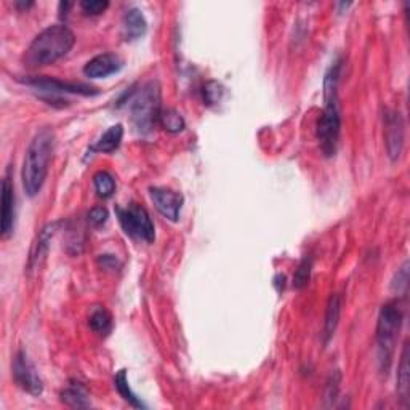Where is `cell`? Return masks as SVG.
Returning a JSON list of instances; mask_svg holds the SVG:
<instances>
[{
	"mask_svg": "<svg viewBox=\"0 0 410 410\" xmlns=\"http://www.w3.org/2000/svg\"><path fill=\"white\" fill-rule=\"evenodd\" d=\"M53 151H55V133L52 128H42L32 138L23 161V189L29 197L37 196L41 192L43 183L47 180Z\"/></svg>",
	"mask_w": 410,
	"mask_h": 410,
	"instance_id": "obj_1",
	"label": "cell"
},
{
	"mask_svg": "<svg viewBox=\"0 0 410 410\" xmlns=\"http://www.w3.org/2000/svg\"><path fill=\"white\" fill-rule=\"evenodd\" d=\"M340 61H335L324 77V111L318 123V138L324 156L332 157L337 152L340 130H342V117L338 107V77Z\"/></svg>",
	"mask_w": 410,
	"mask_h": 410,
	"instance_id": "obj_2",
	"label": "cell"
},
{
	"mask_svg": "<svg viewBox=\"0 0 410 410\" xmlns=\"http://www.w3.org/2000/svg\"><path fill=\"white\" fill-rule=\"evenodd\" d=\"M76 37L64 24H53L39 34L24 53L23 61L29 68H42L66 57L74 47Z\"/></svg>",
	"mask_w": 410,
	"mask_h": 410,
	"instance_id": "obj_3",
	"label": "cell"
},
{
	"mask_svg": "<svg viewBox=\"0 0 410 410\" xmlns=\"http://www.w3.org/2000/svg\"><path fill=\"white\" fill-rule=\"evenodd\" d=\"M402 308L398 301H388L382 306L377 322V345L378 359L382 372L388 373L393 362L394 348L402 327Z\"/></svg>",
	"mask_w": 410,
	"mask_h": 410,
	"instance_id": "obj_4",
	"label": "cell"
},
{
	"mask_svg": "<svg viewBox=\"0 0 410 410\" xmlns=\"http://www.w3.org/2000/svg\"><path fill=\"white\" fill-rule=\"evenodd\" d=\"M161 88L157 82H150L135 93L130 101L132 123L141 135H147L161 117Z\"/></svg>",
	"mask_w": 410,
	"mask_h": 410,
	"instance_id": "obj_5",
	"label": "cell"
},
{
	"mask_svg": "<svg viewBox=\"0 0 410 410\" xmlns=\"http://www.w3.org/2000/svg\"><path fill=\"white\" fill-rule=\"evenodd\" d=\"M119 223L127 236L141 239L145 242H152L156 239V229L150 214L145 207L138 204H130L127 207H117L116 209Z\"/></svg>",
	"mask_w": 410,
	"mask_h": 410,
	"instance_id": "obj_6",
	"label": "cell"
},
{
	"mask_svg": "<svg viewBox=\"0 0 410 410\" xmlns=\"http://www.w3.org/2000/svg\"><path fill=\"white\" fill-rule=\"evenodd\" d=\"M12 373L14 382L23 391H26L32 396H41L43 393V382L39 375L36 365L29 359L28 353L24 349H19L13 359Z\"/></svg>",
	"mask_w": 410,
	"mask_h": 410,
	"instance_id": "obj_7",
	"label": "cell"
},
{
	"mask_svg": "<svg viewBox=\"0 0 410 410\" xmlns=\"http://www.w3.org/2000/svg\"><path fill=\"white\" fill-rule=\"evenodd\" d=\"M385 125V143L391 161H398L402 154L404 140H406V128H404V117L399 111L387 110L383 116Z\"/></svg>",
	"mask_w": 410,
	"mask_h": 410,
	"instance_id": "obj_8",
	"label": "cell"
},
{
	"mask_svg": "<svg viewBox=\"0 0 410 410\" xmlns=\"http://www.w3.org/2000/svg\"><path fill=\"white\" fill-rule=\"evenodd\" d=\"M23 82L28 83V85L41 88V90L47 93H55V95H58V93H74V95L92 96L100 93L95 87L85 85V83L63 82L52 77H29V79H24Z\"/></svg>",
	"mask_w": 410,
	"mask_h": 410,
	"instance_id": "obj_9",
	"label": "cell"
},
{
	"mask_svg": "<svg viewBox=\"0 0 410 410\" xmlns=\"http://www.w3.org/2000/svg\"><path fill=\"white\" fill-rule=\"evenodd\" d=\"M14 220H17V196L12 178L7 174L2 181V209H0V229L3 239L13 234Z\"/></svg>",
	"mask_w": 410,
	"mask_h": 410,
	"instance_id": "obj_10",
	"label": "cell"
},
{
	"mask_svg": "<svg viewBox=\"0 0 410 410\" xmlns=\"http://www.w3.org/2000/svg\"><path fill=\"white\" fill-rule=\"evenodd\" d=\"M150 197L161 215L170 221H178L183 205V196L180 192L167 189V187H150Z\"/></svg>",
	"mask_w": 410,
	"mask_h": 410,
	"instance_id": "obj_11",
	"label": "cell"
},
{
	"mask_svg": "<svg viewBox=\"0 0 410 410\" xmlns=\"http://www.w3.org/2000/svg\"><path fill=\"white\" fill-rule=\"evenodd\" d=\"M123 68V59L116 53H103L92 58L83 68V74L90 79H105L117 74Z\"/></svg>",
	"mask_w": 410,
	"mask_h": 410,
	"instance_id": "obj_12",
	"label": "cell"
},
{
	"mask_svg": "<svg viewBox=\"0 0 410 410\" xmlns=\"http://www.w3.org/2000/svg\"><path fill=\"white\" fill-rule=\"evenodd\" d=\"M59 223H52L47 225L41 233L37 236V240L34 242L31 255H29V261H28V271H36L42 266L43 261L47 258L48 249H50V242L53 239V236L57 234Z\"/></svg>",
	"mask_w": 410,
	"mask_h": 410,
	"instance_id": "obj_13",
	"label": "cell"
},
{
	"mask_svg": "<svg viewBox=\"0 0 410 410\" xmlns=\"http://www.w3.org/2000/svg\"><path fill=\"white\" fill-rule=\"evenodd\" d=\"M146 31H147V23L141 10L138 8L127 10L122 18V32H123V37H125V41L128 42L138 41V39L145 36Z\"/></svg>",
	"mask_w": 410,
	"mask_h": 410,
	"instance_id": "obj_14",
	"label": "cell"
},
{
	"mask_svg": "<svg viewBox=\"0 0 410 410\" xmlns=\"http://www.w3.org/2000/svg\"><path fill=\"white\" fill-rule=\"evenodd\" d=\"M340 314H342V296L334 294L329 298L327 311H325V322H324V342L329 343V340L335 335V330L338 327Z\"/></svg>",
	"mask_w": 410,
	"mask_h": 410,
	"instance_id": "obj_15",
	"label": "cell"
},
{
	"mask_svg": "<svg viewBox=\"0 0 410 410\" xmlns=\"http://www.w3.org/2000/svg\"><path fill=\"white\" fill-rule=\"evenodd\" d=\"M122 138H123V127L121 125V123H117V125L110 127L105 133H103V135L100 136V140L96 141V145L93 146L92 150L110 154V152H114L117 147L121 146Z\"/></svg>",
	"mask_w": 410,
	"mask_h": 410,
	"instance_id": "obj_16",
	"label": "cell"
},
{
	"mask_svg": "<svg viewBox=\"0 0 410 410\" xmlns=\"http://www.w3.org/2000/svg\"><path fill=\"white\" fill-rule=\"evenodd\" d=\"M61 401L66 404L68 407L72 409L90 407V398H88L85 388H83L81 383H72L69 385L66 389H63Z\"/></svg>",
	"mask_w": 410,
	"mask_h": 410,
	"instance_id": "obj_17",
	"label": "cell"
},
{
	"mask_svg": "<svg viewBox=\"0 0 410 410\" xmlns=\"http://www.w3.org/2000/svg\"><path fill=\"white\" fill-rule=\"evenodd\" d=\"M410 391V372H409V345H404L401 360L398 365V394L407 406Z\"/></svg>",
	"mask_w": 410,
	"mask_h": 410,
	"instance_id": "obj_18",
	"label": "cell"
},
{
	"mask_svg": "<svg viewBox=\"0 0 410 410\" xmlns=\"http://www.w3.org/2000/svg\"><path fill=\"white\" fill-rule=\"evenodd\" d=\"M88 324H90L93 332L106 337V335L111 334L112 330V316L110 311L101 308V306H98V308L92 311L90 318H88Z\"/></svg>",
	"mask_w": 410,
	"mask_h": 410,
	"instance_id": "obj_19",
	"label": "cell"
},
{
	"mask_svg": "<svg viewBox=\"0 0 410 410\" xmlns=\"http://www.w3.org/2000/svg\"><path fill=\"white\" fill-rule=\"evenodd\" d=\"M114 383H116L119 394H121V396L123 398V401L128 402L130 406L136 407V409L145 407V404L141 402V399L132 391L130 383H128V378H127V370H119L116 378H114Z\"/></svg>",
	"mask_w": 410,
	"mask_h": 410,
	"instance_id": "obj_20",
	"label": "cell"
},
{
	"mask_svg": "<svg viewBox=\"0 0 410 410\" xmlns=\"http://www.w3.org/2000/svg\"><path fill=\"white\" fill-rule=\"evenodd\" d=\"M93 185H95L98 196L103 197V199H110V197L116 192L114 176L106 170L96 172L95 176H93Z\"/></svg>",
	"mask_w": 410,
	"mask_h": 410,
	"instance_id": "obj_21",
	"label": "cell"
},
{
	"mask_svg": "<svg viewBox=\"0 0 410 410\" xmlns=\"http://www.w3.org/2000/svg\"><path fill=\"white\" fill-rule=\"evenodd\" d=\"M159 123L164 127V130L169 133H180L185 130V125H186L185 119H183L180 112L175 110L162 111L159 117Z\"/></svg>",
	"mask_w": 410,
	"mask_h": 410,
	"instance_id": "obj_22",
	"label": "cell"
},
{
	"mask_svg": "<svg viewBox=\"0 0 410 410\" xmlns=\"http://www.w3.org/2000/svg\"><path fill=\"white\" fill-rule=\"evenodd\" d=\"M311 269H313V260L309 256H305L298 265L294 276V287L295 289H305L309 284L311 279Z\"/></svg>",
	"mask_w": 410,
	"mask_h": 410,
	"instance_id": "obj_23",
	"label": "cell"
},
{
	"mask_svg": "<svg viewBox=\"0 0 410 410\" xmlns=\"http://www.w3.org/2000/svg\"><path fill=\"white\" fill-rule=\"evenodd\" d=\"M225 88L221 83L210 81L204 85V101L207 105H216V103L221 101V96H223Z\"/></svg>",
	"mask_w": 410,
	"mask_h": 410,
	"instance_id": "obj_24",
	"label": "cell"
},
{
	"mask_svg": "<svg viewBox=\"0 0 410 410\" xmlns=\"http://www.w3.org/2000/svg\"><path fill=\"white\" fill-rule=\"evenodd\" d=\"M107 7H110V2H106V0H83V2H81L83 13L92 14V17L105 13Z\"/></svg>",
	"mask_w": 410,
	"mask_h": 410,
	"instance_id": "obj_25",
	"label": "cell"
},
{
	"mask_svg": "<svg viewBox=\"0 0 410 410\" xmlns=\"http://www.w3.org/2000/svg\"><path fill=\"white\" fill-rule=\"evenodd\" d=\"M409 265L404 263V266L401 269L398 271L396 274V279H394L393 283V289L396 290L399 295H404L407 292V287H409Z\"/></svg>",
	"mask_w": 410,
	"mask_h": 410,
	"instance_id": "obj_26",
	"label": "cell"
},
{
	"mask_svg": "<svg viewBox=\"0 0 410 410\" xmlns=\"http://www.w3.org/2000/svg\"><path fill=\"white\" fill-rule=\"evenodd\" d=\"M110 218V215H107V210L105 207H95V209L90 210V214H88V221L93 226H103Z\"/></svg>",
	"mask_w": 410,
	"mask_h": 410,
	"instance_id": "obj_27",
	"label": "cell"
},
{
	"mask_svg": "<svg viewBox=\"0 0 410 410\" xmlns=\"http://www.w3.org/2000/svg\"><path fill=\"white\" fill-rule=\"evenodd\" d=\"M100 265L105 269H119L121 268V261H119L114 255H101L100 256Z\"/></svg>",
	"mask_w": 410,
	"mask_h": 410,
	"instance_id": "obj_28",
	"label": "cell"
},
{
	"mask_svg": "<svg viewBox=\"0 0 410 410\" xmlns=\"http://www.w3.org/2000/svg\"><path fill=\"white\" fill-rule=\"evenodd\" d=\"M32 2H17V7H19V8H29V7H32Z\"/></svg>",
	"mask_w": 410,
	"mask_h": 410,
	"instance_id": "obj_29",
	"label": "cell"
}]
</instances>
